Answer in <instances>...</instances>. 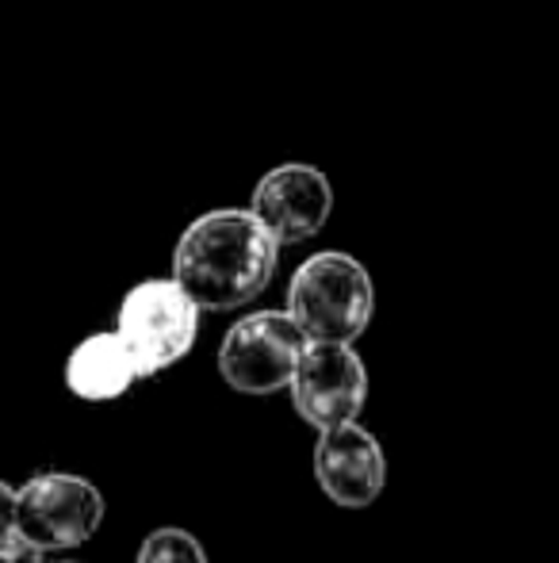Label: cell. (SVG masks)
I'll return each mask as SVG.
<instances>
[{"label": "cell", "instance_id": "obj_1", "mask_svg": "<svg viewBox=\"0 0 559 563\" xmlns=\"http://www.w3.org/2000/svg\"><path fill=\"white\" fill-rule=\"evenodd\" d=\"M280 242L254 211L219 208L200 216L172 250V280L200 311H231L269 288Z\"/></svg>", "mask_w": 559, "mask_h": 563}, {"label": "cell", "instance_id": "obj_2", "mask_svg": "<svg viewBox=\"0 0 559 563\" xmlns=\"http://www.w3.org/2000/svg\"><path fill=\"white\" fill-rule=\"evenodd\" d=\"M372 276L349 253H314L295 268L288 314L311 345H353L372 322Z\"/></svg>", "mask_w": 559, "mask_h": 563}, {"label": "cell", "instance_id": "obj_3", "mask_svg": "<svg viewBox=\"0 0 559 563\" xmlns=\"http://www.w3.org/2000/svg\"><path fill=\"white\" fill-rule=\"evenodd\" d=\"M200 330V307L177 280H142L123 296L115 334L131 349L138 376H157L192 349Z\"/></svg>", "mask_w": 559, "mask_h": 563}, {"label": "cell", "instance_id": "obj_4", "mask_svg": "<svg viewBox=\"0 0 559 563\" xmlns=\"http://www.w3.org/2000/svg\"><path fill=\"white\" fill-rule=\"evenodd\" d=\"M306 345L311 341L288 311H257L226 330L219 345V372L234 391L272 395L291 387Z\"/></svg>", "mask_w": 559, "mask_h": 563}, {"label": "cell", "instance_id": "obj_5", "mask_svg": "<svg viewBox=\"0 0 559 563\" xmlns=\"http://www.w3.org/2000/svg\"><path fill=\"white\" fill-rule=\"evenodd\" d=\"M104 521V498L81 475L43 472L15 490V533L38 552L81 549Z\"/></svg>", "mask_w": 559, "mask_h": 563}, {"label": "cell", "instance_id": "obj_6", "mask_svg": "<svg viewBox=\"0 0 559 563\" xmlns=\"http://www.w3.org/2000/svg\"><path fill=\"white\" fill-rule=\"evenodd\" d=\"M291 399L314 430L353 426L368 399V368L349 345H306L291 379Z\"/></svg>", "mask_w": 559, "mask_h": 563}, {"label": "cell", "instance_id": "obj_7", "mask_svg": "<svg viewBox=\"0 0 559 563\" xmlns=\"http://www.w3.org/2000/svg\"><path fill=\"white\" fill-rule=\"evenodd\" d=\"M249 211L280 245H295L326 227L329 211H334V188H329L326 173L314 165H277L254 188Z\"/></svg>", "mask_w": 559, "mask_h": 563}, {"label": "cell", "instance_id": "obj_8", "mask_svg": "<svg viewBox=\"0 0 559 563\" xmlns=\"http://www.w3.org/2000/svg\"><path fill=\"white\" fill-rule=\"evenodd\" d=\"M314 475L326 498L337 506H372L380 498L383 483H388V460L383 449L365 426H337L326 430L314 445Z\"/></svg>", "mask_w": 559, "mask_h": 563}, {"label": "cell", "instance_id": "obj_9", "mask_svg": "<svg viewBox=\"0 0 559 563\" xmlns=\"http://www.w3.org/2000/svg\"><path fill=\"white\" fill-rule=\"evenodd\" d=\"M138 376V364L120 334H92L69 353L66 384L77 399L108 402L120 399Z\"/></svg>", "mask_w": 559, "mask_h": 563}, {"label": "cell", "instance_id": "obj_10", "mask_svg": "<svg viewBox=\"0 0 559 563\" xmlns=\"http://www.w3.org/2000/svg\"><path fill=\"white\" fill-rule=\"evenodd\" d=\"M138 563H208V556H203V544L192 533H185L177 526H165L154 529L142 541Z\"/></svg>", "mask_w": 559, "mask_h": 563}, {"label": "cell", "instance_id": "obj_11", "mask_svg": "<svg viewBox=\"0 0 559 563\" xmlns=\"http://www.w3.org/2000/svg\"><path fill=\"white\" fill-rule=\"evenodd\" d=\"M0 563H43V552L15 533L8 541H0Z\"/></svg>", "mask_w": 559, "mask_h": 563}, {"label": "cell", "instance_id": "obj_12", "mask_svg": "<svg viewBox=\"0 0 559 563\" xmlns=\"http://www.w3.org/2000/svg\"><path fill=\"white\" fill-rule=\"evenodd\" d=\"M15 537V490L0 483V541Z\"/></svg>", "mask_w": 559, "mask_h": 563}]
</instances>
